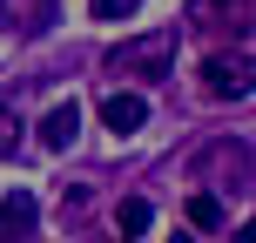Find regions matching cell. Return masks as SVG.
Instances as JSON below:
<instances>
[{"instance_id":"obj_1","label":"cell","mask_w":256,"mask_h":243,"mask_svg":"<svg viewBox=\"0 0 256 243\" xmlns=\"http://www.w3.org/2000/svg\"><path fill=\"white\" fill-rule=\"evenodd\" d=\"M176 48L182 34L176 27H148V34H128L122 48H108V75H135V81H155L176 68Z\"/></svg>"},{"instance_id":"obj_2","label":"cell","mask_w":256,"mask_h":243,"mask_svg":"<svg viewBox=\"0 0 256 243\" xmlns=\"http://www.w3.org/2000/svg\"><path fill=\"white\" fill-rule=\"evenodd\" d=\"M196 88H202V102H250V95H256V54H243V48L202 54Z\"/></svg>"},{"instance_id":"obj_3","label":"cell","mask_w":256,"mask_h":243,"mask_svg":"<svg viewBox=\"0 0 256 243\" xmlns=\"http://www.w3.org/2000/svg\"><path fill=\"white\" fill-rule=\"evenodd\" d=\"M250 176H256L250 142H236V135L196 149V162H189V182H209V196H216V189H250Z\"/></svg>"},{"instance_id":"obj_4","label":"cell","mask_w":256,"mask_h":243,"mask_svg":"<svg viewBox=\"0 0 256 243\" xmlns=\"http://www.w3.org/2000/svg\"><path fill=\"white\" fill-rule=\"evenodd\" d=\"M189 27H202V34H256V0H189Z\"/></svg>"},{"instance_id":"obj_5","label":"cell","mask_w":256,"mask_h":243,"mask_svg":"<svg viewBox=\"0 0 256 243\" xmlns=\"http://www.w3.org/2000/svg\"><path fill=\"white\" fill-rule=\"evenodd\" d=\"M102 122H108L115 142H128V135H142V122H148V102H142L135 88H115V95L102 102Z\"/></svg>"},{"instance_id":"obj_6","label":"cell","mask_w":256,"mask_h":243,"mask_svg":"<svg viewBox=\"0 0 256 243\" xmlns=\"http://www.w3.org/2000/svg\"><path fill=\"white\" fill-rule=\"evenodd\" d=\"M34 216H40V203H34L27 189L0 196V243H20V236H34Z\"/></svg>"},{"instance_id":"obj_7","label":"cell","mask_w":256,"mask_h":243,"mask_svg":"<svg viewBox=\"0 0 256 243\" xmlns=\"http://www.w3.org/2000/svg\"><path fill=\"white\" fill-rule=\"evenodd\" d=\"M74 135H81V108L74 102H54L40 115V149H74Z\"/></svg>"},{"instance_id":"obj_8","label":"cell","mask_w":256,"mask_h":243,"mask_svg":"<svg viewBox=\"0 0 256 243\" xmlns=\"http://www.w3.org/2000/svg\"><path fill=\"white\" fill-rule=\"evenodd\" d=\"M148 216H155V209L142 203V196H122V203H115V236H122V243L142 236V230H148Z\"/></svg>"},{"instance_id":"obj_9","label":"cell","mask_w":256,"mask_h":243,"mask_svg":"<svg viewBox=\"0 0 256 243\" xmlns=\"http://www.w3.org/2000/svg\"><path fill=\"white\" fill-rule=\"evenodd\" d=\"M182 216H189L196 230H222V196H209V189H196L189 203H182Z\"/></svg>"},{"instance_id":"obj_10","label":"cell","mask_w":256,"mask_h":243,"mask_svg":"<svg viewBox=\"0 0 256 243\" xmlns=\"http://www.w3.org/2000/svg\"><path fill=\"white\" fill-rule=\"evenodd\" d=\"M14 149H20V108L0 95V162H14Z\"/></svg>"},{"instance_id":"obj_11","label":"cell","mask_w":256,"mask_h":243,"mask_svg":"<svg viewBox=\"0 0 256 243\" xmlns=\"http://www.w3.org/2000/svg\"><path fill=\"white\" fill-rule=\"evenodd\" d=\"M88 14H94V21H128L135 0H88Z\"/></svg>"},{"instance_id":"obj_12","label":"cell","mask_w":256,"mask_h":243,"mask_svg":"<svg viewBox=\"0 0 256 243\" xmlns=\"http://www.w3.org/2000/svg\"><path fill=\"white\" fill-rule=\"evenodd\" d=\"M236 243H256V216H250V223H243V236H236Z\"/></svg>"},{"instance_id":"obj_13","label":"cell","mask_w":256,"mask_h":243,"mask_svg":"<svg viewBox=\"0 0 256 243\" xmlns=\"http://www.w3.org/2000/svg\"><path fill=\"white\" fill-rule=\"evenodd\" d=\"M176 243H196V236H176Z\"/></svg>"}]
</instances>
